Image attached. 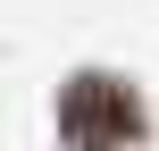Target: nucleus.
I'll use <instances>...</instances> for the list:
<instances>
[{
  "mask_svg": "<svg viewBox=\"0 0 159 151\" xmlns=\"http://www.w3.org/2000/svg\"><path fill=\"white\" fill-rule=\"evenodd\" d=\"M59 134L75 151H126V143H143V101H134V84H117V76H75V84L59 92Z\"/></svg>",
  "mask_w": 159,
  "mask_h": 151,
  "instance_id": "1",
  "label": "nucleus"
}]
</instances>
